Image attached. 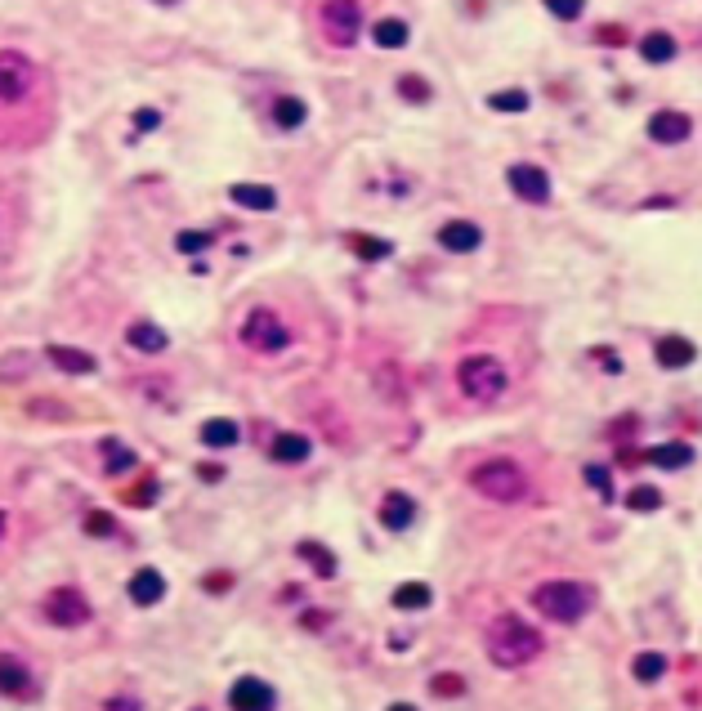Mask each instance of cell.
<instances>
[{
	"label": "cell",
	"mask_w": 702,
	"mask_h": 711,
	"mask_svg": "<svg viewBox=\"0 0 702 711\" xmlns=\"http://www.w3.org/2000/svg\"><path fill=\"white\" fill-rule=\"evenodd\" d=\"M542 653V631L533 622H524L519 613H501L492 626H488V658L497 667H524Z\"/></svg>",
	"instance_id": "obj_1"
},
{
	"label": "cell",
	"mask_w": 702,
	"mask_h": 711,
	"mask_svg": "<svg viewBox=\"0 0 702 711\" xmlns=\"http://www.w3.org/2000/svg\"><path fill=\"white\" fill-rule=\"evenodd\" d=\"M470 488L483 492V497L497 501V506H515V501H524V492H528V474L519 470L515 461L497 457V461H483V466L470 470Z\"/></svg>",
	"instance_id": "obj_2"
},
{
	"label": "cell",
	"mask_w": 702,
	"mask_h": 711,
	"mask_svg": "<svg viewBox=\"0 0 702 711\" xmlns=\"http://www.w3.org/2000/svg\"><path fill=\"white\" fill-rule=\"evenodd\" d=\"M533 608L551 622H578L590 608V591L582 582H546V587L533 591Z\"/></svg>",
	"instance_id": "obj_3"
},
{
	"label": "cell",
	"mask_w": 702,
	"mask_h": 711,
	"mask_svg": "<svg viewBox=\"0 0 702 711\" xmlns=\"http://www.w3.org/2000/svg\"><path fill=\"white\" fill-rule=\"evenodd\" d=\"M242 345L255 350V354H282L291 345V327L273 309H251L242 318Z\"/></svg>",
	"instance_id": "obj_4"
},
{
	"label": "cell",
	"mask_w": 702,
	"mask_h": 711,
	"mask_svg": "<svg viewBox=\"0 0 702 711\" xmlns=\"http://www.w3.org/2000/svg\"><path fill=\"white\" fill-rule=\"evenodd\" d=\"M457 385L466 389L470 398H501L506 394V367L497 362L492 354H470L461 358V367H457Z\"/></svg>",
	"instance_id": "obj_5"
},
{
	"label": "cell",
	"mask_w": 702,
	"mask_h": 711,
	"mask_svg": "<svg viewBox=\"0 0 702 711\" xmlns=\"http://www.w3.org/2000/svg\"><path fill=\"white\" fill-rule=\"evenodd\" d=\"M36 86V63L23 50H0V104L27 99Z\"/></svg>",
	"instance_id": "obj_6"
},
{
	"label": "cell",
	"mask_w": 702,
	"mask_h": 711,
	"mask_svg": "<svg viewBox=\"0 0 702 711\" xmlns=\"http://www.w3.org/2000/svg\"><path fill=\"white\" fill-rule=\"evenodd\" d=\"M41 613H45L50 626H86L90 622V599L77 587H54L41 599Z\"/></svg>",
	"instance_id": "obj_7"
},
{
	"label": "cell",
	"mask_w": 702,
	"mask_h": 711,
	"mask_svg": "<svg viewBox=\"0 0 702 711\" xmlns=\"http://www.w3.org/2000/svg\"><path fill=\"white\" fill-rule=\"evenodd\" d=\"M323 27L332 36V45H353L362 32V5L358 0H327L323 5Z\"/></svg>",
	"instance_id": "obj_8"
},
{
	"label": "cell",
	"mask_w": 702,
	"mask_h": 711,
	"mask_svg": "<svg viewBox=\"0 0 702 711\" xmlns=\"http://www.w3.org/2000/svg\"><path fill=\"white\" fill-rule=\"evenodd\" d=\"M506 179H510V193H515L519 202H533V206L551 202V175H546L542 166L519 161V166H510V170H506Z\"/></svg>",
	"instance_id": "obj_9"
},
{
	"label": "cell",
	"mask_w": 702,
	"mask_h": 711,
	"mask_svg": "<svg viewBox=\"0 0 702 711\" xmlns=\"http://www.w3.org/2000/svg\"><path fill=\"white\" fill-rule=\"evenodd\" d=\"M229 707L233 711H273L278 707V694H273L269 680L242 676V680H233V689H229Z\"/></svg>",
	"instance_id": "obj_10"
},
{
	"label": "cell",
	"mask_w": 702,
	"mask_h": 711,
	"mask_svg": "<svg viewBox=\"0 0 702 711\" xmlns=\"http://www.w3.org/2000/svg\"><path fill=\"white\" fill-rule=\"evenodd\" d=\"M36 676H32V667L23 662V658H14V653H0V694L5 698H36Z\"/></svg>",
	"instance_id": "obj_11"
},
{
	"label": "cell",
	"mask_w": 702,
	"mask_h": 711,
	"mask_svg": "<svg viewBox=\"0 0 702 711\" xmlns=\"http://www.w3.org/2000/svg\"><path fill=\"white\" fill-rule=\"evenodd\" d=\"M689 134H694V121L685 117V113H676V108H662V113L649 117V139H653V143L676 148V143H685Z\"/></svg>",
	"instance_id": "obj_12"
},
{
	"label": "cell",
	"mask_w": 702,
	"mask_h": 711,
	"mask_svg": "<svg viewBox=\"0 0 702 711\" xmlns=\"http://www.w3.org/2000/svg\"><path fill=\"white\" fill-rule=\"evenodd\" d=\"M439 246L452 251V255H470V251L483 246V229L470 224V220H448V224L439 229Z\"/></svg>",
	"instance_id": "obj_13"
},
{
	"label": "cell",
	"mask_w": 702,
	"mask_h": 711,
	"mask_svg": "<svg viewBox=\"0 0 702 711\" xmlns=\"http://www.w3.org/2000/svg\"><path fill=\"white\" fill-rule=\"evenodd\" d=\"M309 452H314V443H309L305 434H291V430H282V434L269 443V457H273L278 466H305Z\"/></svg>",
	"instance_id": "obj_14"
},
{
	"label": "cell",
	"mask_w": 702,
	"mask_h": 711,
	"mask_svg": "<svg viewBox=\"0 0 702 711\" xmlns=\"http://www.w3.org/2000/svg\"><path fill=\"white\" fill-rule=\"evenodd\" d=\"M412 519H416V501H412L407 492H389V497L380 501V524H385L389 533L412 528Z\"/></svg>",
	"instance_id": "obj_15"
},
{
	"label": "cell",
	"mask_w": 702,
	"mask_h": 711,
	"mask_svg": "<svg viewBox=\"0 0 702 711\" xmlns=\"http://www.w3.org/2000/svg\"><path fill=\"white\" fill-rule=\"evenodd\" d=\"M130 599H134L139 608L161 604V599H166V578H161L157 569H139V573L130 578Z\"/></svg>",
	"instance_id": "obj_16"
},
{
	"label": "cell",
	"mask_w": 702,
	"mask_h": 711,
	"mask_svg": "<svg viewBox=\"0 0 702 711\" xmlns=\"http://www.w3.org/2000/svg\"><path fill=\"white\" fill-rule=\"evenodd\" d=\"M653 358H658V367L680 371V367H689V362L698 358V350H694V341H685V336H662L658 350H653Z\"/></svg>",
	"instance_id": "obj_17"
},
{
	"label": "cell",
	"mask_w": 702,
	"mask_h": 711,
	"mask_svg": "<svg viewBox=\"0 0 702 711\" xmlns=\"http://www.w3.org/2000/svg\"><path fill=\"white\" fill-rule=\"evenodd\" d=\"M125 345L139 350V354H161V350L170 345V336H166L157 323H130V327H125Z\"/></svg>",
	"instance_id": "obj_18"
},
{
	"label": "cell",
	"mask_w": 702,
	"mask_h": 711,
	"mask_svg": "<svg viewBox=\"0 0 702 711\" xmlns=\"http://www.w3.org/2000/svg\"><path fill=\"white\" fill-rule=\"evenodd\" d=\"M229 197H233L237 206H246V211H273L278 206V193L269 184H233Z\"/></svg>",
	"instance_id": "obj_19"
},
{
	"label": "cell",
	"mask_w": 702,
	"mask_h": 711,
	"mask_svg": "<svg viewBox=\"0 0 702 711\" xmlns=\"http://www.w3.org/2000/svg\"><path fill=\"white\" fill-rule=\"evenodd\" d=\"M644 461H649V466H662V470H685V466L694 461V448H689V443H658V448L644 452Z\"/></svg>",
	"instance_id": "obj_20"
},
{
	"label": "cell",
	"mask_w": 702,
	"mask_h": 711,
	"mask_svg": "<svg viewBox=\"0 0 702 711\" xmlns=\"http://www.w3.org/2000/svg\"><path fill=\"white\" fill-rule=\"evenodd\" d=\"M45 358H50L59 371H77V376H90V371L99 367V362L86 354V350H68V345H50V350H45Z\"/></svg>",
	"instance_id": "obj_21"
},
{
	"label": "cell",
	"mask_w": 702,
	"mask_h": 711,
	"mask_svg": "<svg viewBox=\"0 0 702 711\" xmlns=\"http://www.w3.org/2000/svg\"><path fill=\"white\" fill-rule=\"evenodd\" d=\"M407 36H412V32H407V23H403V18H380V23L371 27V41H376L380 50H403V45H407Z\"/></svg>",
	"instance_id": "obj_22"
},
{
	"label": "cell",
	"mask_w": 702,
	"mask_h": 711,
	"mask_svg": "<svg viewBox=\"0 0 702 711\" xmlns=\"http://www.w3.org/2000/svg\"><path fill=\"white\" fill-rule=\"evenodd\" d=\"M430 599H434V591H430L425 582H403V587L394 591V608H403V613H421V608H430Z\"/></svg>",
	"instance_id": "obj_23"
},
{
	"label": "cell",
	"mask_w": 702,
	"mask_h": 711,
	"mask_svg": "<svg viewBox=\"0 0 702 711\" xmlns=\"http://www.w3.org/2000/svg\"><path fill=\"white\" fill-rule=\"evenodd\" d=\"M640 54H644V63H671L676 59V41L667 32H649V36H640Z\"/></svg>",
	"instance_id": "obj_24"
},
{
	"label": "cell",
	"mask_w": 702,
	"mask_h": 711,
	"mask_svg": "<svg viewBox=\"0 0 702 711\" xmlns=\"http://www.w3.org/2000/svg\"><path fill=\"white\" fill-rule=\"evenodd\" d=\"M237 439H242L237 421H206V425H202V443H206V448H233Z\"/></svg>",
	"instance_id": "obj_25"
},
{
	"label": "cell",
	"mask_w": 702,
	"mask_h": 711,
	"mask_svg": "<svg viewBox=\"0 0 702 711\" xmlns=\"http://www.w3.org/2000/svg\"><path fill=\"white\" fill-rule=\"evenodd\" d=\"M296 551H300V560H309V564L318 569V578H336V555H332L327 546H318V542H300Z\"/></svg>",
	"instance_id": "obj_26"
},
{
	"label": "cell",
	"mask_w": 702,
	"mask_h": 711,
	"mask_svg": "<svg viewBox=\"0 0 702 711\" xmlns=\"http://www.w3.org/2000/svg\"><path fill=\"white\" fill-rule=\"evenodd\" d=\"M305 117H309V108H305L300 99H291V95H282V99L273 104V121H278L282 130H296V125H305Z\"/></svg>",
	"instance_id": "obj_27"
},
{
	"label": "cell",
	"mask_w": 702,
	"mask_h": 711,
	"mask_svg": "<svg viewBox=\"0 0 702 711\" xmlns=\"http://www.w3.org/2000/svg\"><path fill=\"white\" fill-rule=\"evenodd\" d=\"M345 242L353 246V255H358V260H385V255L394 251V246H389L385 237H362V233H350Z\"/></svg>",
	"instance_id": "obj_28"
},
{
	"label": "cell",
	"mask_w": 702,
	"mask_h": 711,
	"mask_svg": "<svg viewBox=\"0 0 702 711\" xmlns=\"http://www.w3.org/2000/svg\"><path fill=\"white\" fill-rule=\"evenodd\" d=\"M667 676V658L662 653H640L635 658V680L640 685H653V680H662Z\"/></svg>",
	"instance_id": "obj_29"
},
{
	"label": "cell",
	"mask_w": 702,
	"mask_h": 711,
	"mask_svg": "<svg viewBox=\"0 0 702 711\" xmlns=\"http://www.w3.org/2000/svg\"><path fill=\"white\" fill-rule=\"evenodd\" d=\"M104 457H108V466H104L108 474H125L130 466H139L134 452H130L125 443H117V439H104Z\"/></svg>",
	"instance_id": "obj_30"
},
{
	"label": "cell",
	"mask_w": 702,
	"mask_h": 711,
	"mask_svg": "<svg viewBox=\"0 0 702 711\" xmlns=\"http://www.w3.org/2000/svg\"><path fill=\"white\" fill-rule=\"evenodd\" d=\"M488 108H497V113H524V108H528V95H524V90H497V95L488 99Z\"/></svg>",
	"instance_id": "obj_31"
},
{
	"label": "cell",
	"mask_w": 702,
	"mask_h": 711,
	"mask_svg": "<svg viewBox=\"0 0 702 711\" xmlns=\"http://www.w3.org/2000/svg\"><path fill=\"white\" fill-rule=\"evenodd\" d=\"M398 95H403V99H412V104H430V86H425L416 72L398 77Z\"/></svg>",
	"instance_id": "obj_32"
},
{
	"label": "cell",
	"mask_w": 702,
	"mask_h": 711,
	"mask_svg": "<svg viewBox=\"0 0 702 711\" xmlns=\"http://www.w3.org/2000/svg\"><path fill=\"white\" fill-rule=\"evenodd\" d=\"M582 479H586V488H595L604 501H613V479H608V466H586Z\"/></svg>",
	"instance_id": "obj_33"
},
{
	"label": "cell",
	"mask_w": 702,
	"mask_h": 711,
	"mask_svg": "<svg viewBox=\"0 0 702 711\" xmlns=\"http://www.w3.org/2000/svg\"><path fill=\"white\" fill-rule=\"evenodd\" d=\"M626 506H631V510H658V506H662V492H658V488H631V492H626Z\"/></svg>",
	"instance_id": "obj_34"
},
{
	"label": "cell",
	"mask_w": 702,
	"mask_h": 711,
	"mask_svg": "<svg viewBox=\"0 0 702 711\" xmlns=\"http://www.w3.org/2000/svg\"><path fill=\"white\" fill-rule=\"evenodd\" d=\"M86 533H90V537H113V533H117V519L95 510V515H86Z\"/></svg>",
	"instance_id": "obj_35"
},
{
	"label": "cell",
	"mask_w": 702,
	"mask_h": 711,
	"mask_svg": "<svg viewBox=\"0 0 702 711\" xmlns=\"http://www.w3.org/2000/svg\"><path fill=\"white\" fill-rule=\"evenodd\" d=\"M546 9L555 14V18H564V23H573V18H582V0H546Z\"/></svg>",
	"instance_id": "obj_36"
},
{
	"label": "cell",
	"mask_w": 702,
	"mask_h": 711,
	"mask_svg": "<svg viewBox=\"0 0 702 711\" xmlns=\"http://www.w3.org/2000/svg\"><path fill=\"white\" fill-rule=\"evenodd\" d=\"M430 689H434L439 698H457L466 685H461V676H434V680H430Z\"/></svg>",
	"instance_id": "obj_37"
},
{
	"label": "cell",
	"mask_w": 702,
	"mask_h": 711,
	"mask_svg": "<svg viewBox=\"0 0 702 711\" xmlns=\"http://www.w3.org/2000/svg\"><path fill=\"white\" fill-rule=\"evenodd\" d=\"M175 246L193 255V251H202V246H211V233H179V237H175Z\"/></svg>",
	"instance_id": "obj_38"
},
{
	"label": "cell",
	"mask_w": 702,
	"mask_h": 711,
	"mask_svg": "<svg viewBox=\"0 0 702 711\" xmlns=\"http://www.w3.org/2000/svg\"><path fill=\"white\" fill-rule=\"evenodd\" d=\"M152 497H157V483H143V488H134L125 501H130V506H152Z\"/></svg>",
	"instance_id": "obj_39"
},
{
	"label": "cell",
	"mask_w": 702,
	"mask_h": 711,
	"mask_svg": "<svg viewBox=\"0 0 702 711\" xmlns=\"http://www.w3.org/2000/svg\"><path fill=\"white\" fill-rule=\"evenodd\" d=\"M590 358H599V367H604V371H622V362H617V354H613V350H604V345H599V350H595Z\"/></svg>",
	"instance_id": "obj_40"
},
{
	"label": "cell",
	"mask_w": 702,
	"mask_h": 711,
	"mask_svg": "<svg viewBox=\"0 0 702 711\" xmlns=\"http://www.w3.org/2000/svg\"><path fill=\"white\" fill-rule=\"evenodd\" d=\"M599 41H604V45H622L626 32H622V27H599Z\"/></svg>",
	"instance_id": "obj_41"
},
{
	"label": "cell",
	"mask_w": 702,
	"mask_h": 711,
	"mask_svg": "<svg viewBox=\"0 0 702 711\" xmlns=\"http://www.w3.org/2000/svg\"><path fill=\"white\" fill-rule=\"evenodd\" d=\"M104 711H143V707H139L134 698H108V707Z\"/></svg>",
	"instance_id": "obj_42"
},
{
	"label": "cell",
	"mask_w": 702,
	"mask_h": 711,
	"mask_svg": "<svg viewBox=\"0 0 702 711\" xmlns=\"http://www.w3.org/2000/svg\"><path fill=\"white\" fill-rule=\"evenodd\" d=\"M202 479H206V483H215V479H224V466H202Z\"/></svg>",
	"instance_id": "obj_43"
},
{
	"label": "cell",
	"mask_w": 702,
	"mask_h": 711,
	"mask_svg": "<svg viewBox=\"0 0 702 711\" xmlns=\"http://www.w3.org/2000/svg\"><path fill=\"white\" fill-rule=\"evenodd\" d=\"M389 711H416V707H412V703H394Z\"/></svg>",
	"instance_id": "obj_44"
},
{
	"label": "cell",
	"mask_w": 702,
	"mask_h": 711,
	"mask_svg": "<svg viewBox=\"0 0 702 711\" xmlns=\"http://www.w3.org/2000/svg\"><path fill=\"white\" fill-rule=\"evenodd\" d=\"M5 528H9V524H5V515H0V537H5Z\"/></svg>",
	"instance_id": "obj_45"
},
{
	"label": "cell",
	"mask_w": 702,
	"mask_h": 711,
	"mask_svg": "<svg viewBox=\"0 0 702 711\" xmlns=\"http://www.w3.org/2000/svg\"><path fill=\"white\" fill-rule=\"evenodd\" d=\"M157 5H179V0H157Z\"/></svg>",
	"instance_id": "obj_46"
}]
</instances>
